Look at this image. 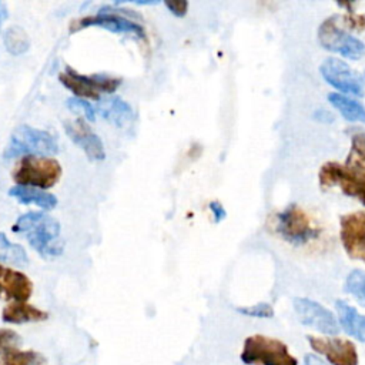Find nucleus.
Wrapping results in <instances>:
<instances>
[{
    "mask_svg": "<svg viewBox=\"0 0 365 365\" xmlns=\"http://www.w3.org/2000/svg\"><path fill=\"white\" fill-rule=\"evenodd\" d=\"M318 177L324 188L338 185L344 194L365 205V133L352 137L344 164L328 161L321 167Z\"/></svg>",
    "mask_w": 365,
    "mask_h": 365,
    "instance_id": "obj_1",
    "label": "nucleus"
},
{
    "mask_svg": "<svg viewBox=\"0 0 365 365\" xmlns=\"http://www.w3.org/2000/svg\"><path fill=\"white\" fill-rule=\"evenodd\" d=\"M13 231L24 237L43 258L58 257L64 250L60 222L43 211H30L20 215L13 225Z\"/></svg>",
    "mask_w": 365,
    "mask_h": 365,
    "instance_id": "obj_2",
    "label": "nucleus"
},
{
    "mask_svg": "<svg viewBox=\"0 0 365 365\" xmlns=\"http://www.w3.org/2000/svg\"><path fill=\"white\" fill-rule=\"evenodd\" d=\"M240 358L247 365H298L282 341L261 334L245 338Z\"/></svg>",
    "mask_w": 365,
    "mask_h": 365,
    "instance_id": "obj_3",
    "label": "nucleus"
},
{
    "mask_svg": "<svg viewBox=\"0 0 365 365\" xmlns=\"http://www.w3.org/2000/svg\"><path fill=\"white\" fill-rule=\"evenodd\" d=\"M61 165L57 160L40 155H26L17 164L13 178L17 185L47 190L56 185L61 177Z\"/></svg>",
    "mask_w": 365,
    "mask_h": 365,
    "instance_id": "obj_4",
    "label": "nucleus"
},
{
    "mask_svg": "<svg viewBox=\"0 0 365 365\" xmlns=\"http://www.w3.org/2000/svg\"><path fill=\"white\" fill-rule=\"evenodd\" d=\"M56 153H58V143L53 134L23 124L11 133L10 143L4 151V157L13 158L21 154L46 157Z\"/></svg>",
    "mask_w": 365,
    "mask_h": 365,
    "instance_id": "obj_5",
    "label": "nucleus"
},
{
    "mask_svg": "<svg viewBox=\"0 0 365 365\" xmlns=\"http://www.w3.org/2000/svg\"><path fill=\"white\" fill-rule=\"evenodd\" d=\"M318 40L321 46L342 57L358 60L365 54V44L358 37L345 31L339 24V16L325 19L318 29Z\"/></svg>",
    "mask_w": 365,
    "mask_h": 365,
    "instance_id": "obj_6",
    "label": "nucleus"
},
{
    "mask_svg": "<svg viewBox=\"0 0 365 365\" xmlns=\"http://www.w3.org/2000/svg\"><path fill=\"white\" fill-rule=\"evenodd\" d=\"M275 230L285 241L295 245L309 242L319 232L311 218L297 204H291L277 214Z\"/></svg>",
    "mask_w": 365,
    "mask_h": 365,
    "instance_id": "obj_7",
    "label": "nucleus"
},
{
    "mask_svg": "<svg viewBox=\"0 0 365 365\" xmlns=\"http://www.w3.org/2000/svg\"><path fill=\"white\" fill-rule=\"evenodd\" d=\"M60 83L73 91L78 98H91V100H100V96L103 93H114L118 86L121 84L120 78L103 76V74H93L86 76L77 73L74 68L67 67L64 71L58 74Z\"/></svg>",
    "mask_w": 365,
    "mask_h": 365,
    "instance_id": "obj_8",
    "label": "nucleus"
},
{
    "mask_svg": "<svg viewBox=\"0 0 365 365\" xmlns=\"http://www.w3.org/2000/svg\"><path fill=\"white\" fill-rule=\"evenodd\" d=\"M319 73L322 78L338 91L356 97L365 94V78L341 58H325L319 66Z\"/></svg>",
    "mask_w": 365,
    "mask_h": 365,
    "instance_id": "obj_9",
    "label": "nucleus"
},
{
    "mask_svg": "<svg viewBox=\"0 0 365 365\" xmlns=\"http://www.w3.org/2000/svg\"><path fill=\"white\" fill-rule=\"evenodd\" d=\"M91 26L103 27L111 33H124V34H131L138 38H145V30L140 23L128 20L118 13H110L106 10L103 11V9L97 14L86 16V17H81V19L73 21L70 31H78L81 29L91 27Z\"/></svg>",
    "mask_w": 365,
    "mask_h": 365,
    "instance_id": "obj_10",
    "label": "nucleus"
},
{
    "mask_svg": "<svg viewBox=\"0 0 365 365\" xmlns=\"http://www.w3.org/2000/svg\"><path fill=\"white\" fill-rule=\"evenodd\" d=\"M294 309L298 315V319L304 325L311 327L319 331L321 334H327V335L338 334L339 325L335 315L319 302L309 298H295Z\"/></svg>",
    "mask_w": 365,
    "mask_h": 365,
    "instance_id": "obj_11",
    "label": "nucleus"
},
{
    "mask_svg": "<svg viewBox=\"0 0 365 365\" xmlns=\"http://www.w3.org/2000/svg\"><path fill=\"white\" fill-rule=\"evenodd\" d=\"M339 238L345 252L365 262V210L345 214L339 220Z\"/></svg>",
    "mask_w": 365,
    "mask_h": 365,
    "instance_id": "obj_12",
    "label": "nucleus"
},
{
    "mask_svg": "<svg viewBox=\"0 0 365 365\" xmlns=\"http://www.w3.org/2000/svg\"><path fill=\"white\" fill-rule=\"evenodd\" d=\"M307 341L309 346L325 356V359L331 365H358L359 364V356L356 346L342 338H321V336H314L308 335Z\"/></svg>",
    "mask_w": 365,
    "mask_h": 365,
    "instance_id": "obj_13",
    "label": "nucleus"
},
{
    "mask_svg": "<svg viewBox=\"0 0 365 365\" xmlns=\"http://www.w3.org/2000/svg\"><path fill=\"white\" fill-rule=\"evenodd\" d=\"M64 130H66L67 135L71 138V141L74 144H77L90 160L101 161L106 158L103 141L83 118L66 121Z\"/></svg>",
    "mask_w": 365,
    "mask_h": 365,
    "instance_id": "obj_14",
    "label": "nucleus"
},
{
    "mask_svg": "<svg viewBox=\"0 0 365 365\" xmlns=\"http://www.w3.org/2000/svg\"><path fill=\"white\" fill-rule=\"evenodd\" d=\"M31 294L33 282L26 274L0 265V298L26 302Z\"/></svg>",
    "mask_w": 365,
    "mask_h": 365,
    "instance_id": "obj_15",
    "label": "nucleus"
},
{
    "mask_svg": "<svg viewBox=\"0 0 365 365\" xmlns=\"http://www.w3.org/2000/svg\"><path fill=\"white\" fill-rule=\"evenodd\" d=\"M97 111L101 114L103 118L120 128L127 127L134 118V111L131 106L115 96L100 100Z\"/></svg>",
    "mask_w": 365,
    "mask_h": 365,
    "instance_id": "obj_16",
    "label": "nucleus"
},
{
    "mask_svg": "<svg viewBox=\"0 0 365 365\" xmlns=\"http://www.w3.org/2000/svg\"><path fill=\"white\" fill-rule=\"evenodd\" d=\"M335 308L341 328L348 335L356 338L361 342H365V315L359 314L352 305L342 299L335 302Z\"/></svg>",
    "mask_w": 365,
    "mask_h": 365,
    "instance_id": "obj_17",
    "label": "nucleus"
},
{
    "mask_svg": "<svg viewBox=\"0 0 365 365\" xmlns=\"http://www.w3.org/2000/svg\"><path fill=\"white\" fill-rule=\"evenodd\" d=\"M48 318V314L46 311L38 309L34 305H30L27 302H19L14 301L4 307L1 319L7 324H27V322H40Z\"/></svg>",
    "mask_w": 365,
    "mask_h": 365,
    "instance_id": "obj_18",
    "label": "nucleus"
},
{
    "mask_svg": "<svg viewBox=\"0 0 365 365\" xmlns=\"http://www.w3.org/2000/svg\"><path fill=\"white\" fill-rule=\"evenodd\" d=\"M9 195L21 204H34L43 210H53L57 205V198L53 194L34 187L14 185L9 190Z\"/></svg>",
    "mask_w": 365,
    "mask_h": 365,
    "instance_id": "obj_19",
    "label": "nucleus"
},
{
    "mask_svg": "<svg viewBox=\"0 0 365 365\" xmlns=\"http://www.w3.org/2000/svg\"><path fill=\"white\" fill-rule=\"evenodd\" d=\"M328 101L339 111L345 120L365 124V107L359 101L341 93H329Z\"/></svg>",
    "mask_w": 365,
    "mask_h": 365,
    "instance_id": "obj_20",
    "label": "nucleus"
},
{
    "mask_svg": "<svg viewBox=\"0 0 365 365\" xmlns=\"http://www.w3.org/2000/svg\"><path fill=\"white\" fill-rule=\"evenodd\" d=\"M0 262H7L16 267H26L29 264V255L24 248L11 242L3 232H0Z\"/></svg>",
    "mask_w": 365,
    "mask_h": 365,
    "instance_id": "obj_21",
    "label": "nucleus"
},
{
    "mask_svg": "<svg viewBox=\"0 0 365 365\" xmlns=\"http://www.w3.org/2000/svg\"><path fill=\"white\" fill-rule=\"evenodd\" d=\"M3 43L6 50L13 56L26 53L30 47V38L26 30L20 26H10L3 34Z\"/></svg>",
    "mask_w": 365,
    "mask_h": 365,
    "instance_id": "obj_22",
    "label": "nucleus"
},
{
    "mask_svg": "<svg viewBox=\"0 0 365 365\" xmlns=\"http://www.w3.org/2000/svg\"><path fill=\"white\" fill-rule=\"evenodd\" d=\"M43 358L34 351L11 349L1 355L0 365H41Z\"/></svg>",
    "mask_w": 365,
    "mask_h": 365,
    "instance_id": "obj_23",
    "label": "nucleus"
},
{
    "mask_svg": "<svg viewBox=\"0 0 365 365\" xmlns=\"http://www.w3.org/2000/svg\"><path fill=\"white\" fill-rule=\"evenodd\" d=\"M345 292L352 295L361 305L365 307V271L354 269L348 274L344 285Z\"/></svg>",
    "mask_w": 365,
    "mask_h": 365,
    "instance_id": "obj_24",
    "label": "nucleus"
},
{
    "mask_svg": "<svg viewBox=\"0 0 365 365\" xmlns=\"http://www.w3.org/2000/svg\"><path fill=\"white\" fill-rule=\"evenodd\" d=\"M67 107L76 113V114H81L84 118H87L88 121H94L96 120V110L93 108V106L86 101L84 98H78V97H70L66 100Z\"/></svg>",
    "mask_w": 365,
    "mask_h": 365,
    "instance_id": "obj_25",
    "label": "nucleus"
},
{
    "mask_svg": "<svg viewBox=\"0 0 365 365\" xmlns=\"http://www.w3.org/2000/svg\"><path fill=\"white\" fill-rule=\"evenodd\" d=\"M237 311L242 315L254 317V318H271V317H274V309L267 302H258V304L250 305V307H238Z\"/></svg>",
    "mask_w": 365,
    "mask_h": 365,
    "instance_id": "obj_26",
    "label": "nucleus"
},
{
    "mask_svg": "<svg viewBox=\"0 0 365 365\" xmlns=\"http://www.w3.org/2000/svg\"><path fill=\"white\" fill-rule=\"evenodd\" d=\"M20 338L19 335L11 329H0V354L4 355L6 352L16 349Z\"/></svg>",
    "mask_w": 365,
    "mask_h": 365,
    "instance_id": "obj_27",
    "label": "nucleus"
},
{
    "mask_svg": "<svg viewBox=\"0 0 365 365\" xmlns=\"http://www.w3.org/2000/svg\"><path fill=\"white\" fill-rule=\"evenodd\" d=\"M165 7L177 17H182L187 13L188 3L184 0H175V1H165Z\"/></svg>",
    "mask_w": 365,
    "mask_h": 365,
    "instance_id": "obj_28",
    "label": "nucleus"
},
{
    "mask_svg": "<svg viewBox=\"0 0 365 365\" xmlns=\"http://www.w3.org/2000/svg\"><path fill=\"white\" fill-rule=\"evenodd\" d=\"M208 207H210V210H211V212H212V217H214V221H215V222H221V221L227 217V211H225V208L222 207L221 202H218V201H211V202L208 204Z\"/></svg>",
    "mask_w": 365,
    "mask_h": 365,
    "instance_id": "obj_29",
    "label": "nucleus"
},
{
    "mask_svg": "<svg viewBox=\"0 0 365 365\" xmlns=\"http://www.w3.org/2000/svg\"><path fill=\"white\" fill-rule=\"evenodd\" d=\"M304 364L305 365H327L321 358L312 355V354H307L305 355V359H304Z\"/></svg>",
    "mask_w": 365,
    "mask_h": 365,
    "instance_id": "obj_30",
    "label": "nucleus"
},
{
    "mask_svg": "<svg viewBox=\"0 0 365 365\" xmlns=\"http://www.w3.org/2000/svg\"><path fill=\"white\" fill-rule=\"evenodd\" d=\"M7 17V9H6V4L0 1V26L3 23V20Z\"/></svg>",
    "mask_w": 365,
    "mask_h": 365,
    "instance_id": "obj_31",
    "label": "nucleus"
}]
</instances>
